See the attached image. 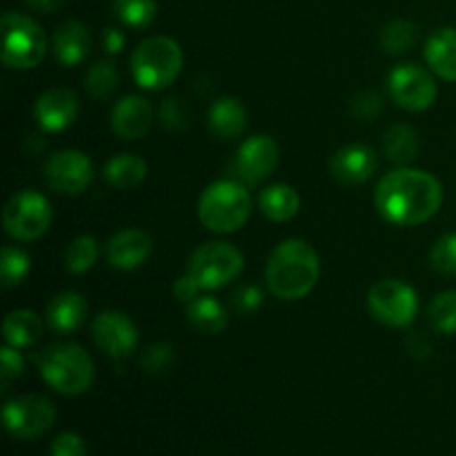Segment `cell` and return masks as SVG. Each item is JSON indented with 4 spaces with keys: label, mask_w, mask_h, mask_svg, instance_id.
Returning a JSON list of instances; mask_svg holds the SVG:
<instances>
[{
    "label": "cell",
    "mask_w": 456,
    "mask_h": 456,
    "mask_svg": "<svg viewBox=\"0 0 456 456\" xmlns=\"http://www.w3.org/2000/svg\"><path fill=\"white\" fill-rule=\"evenodd\" d=\"M321 261L316 249L301 239H288L272 249L265 265L270 292L281 301H298L316 288Z\"/></svg>",
    "instance_id": "7a4b0ae2"
},
{
    "label": "cell",
    "mask_w": 456,
    "mask_h": 456,
    "mask_svg": "<svg viewBox=\"0 0 456 456\" xmlns=\"http://www.w3.org/2000/svg\"><path fill=\"white\" fill-rule=\"evenodd\" d=\"M174 347L169 343H154L141 356V368L150 374H163L172 368Z\"/></svg>",
    "instance_id": "e575fe53"
},
{
    "label": "cell",
    "mask_w": 456,
    "mask_h": 456,
    "mask_svg": "<svg viewBox=\"0 0 456 456\" xmlns=\"http://www.w3.org/2000/svg\"><path fill=\"white\" fill-rule=\"evenodd\" d=\"M27 4L38 13H53L65 4V0H27Z\"/></svg>",
    "instance_id": "7bdbcfd3"
},
{
    "label": "cell",
    "mask_w": 456,
    "mask_h": 456,
    "mask_svg": "<svg viewBox=\"0 0 456 456\" xmlns=\"http://www.w3.org/2000/svg\"><path fill=\"white\" fill-rule=\"evenodd\" d=\"M7 430L16 439H36L43 436L56 421V410L52 401L40 395H22L7 401L3 410Z\"/></svg>",
    "instance_id": "30bf717a"
},
{
    "label": "cell",
    "mask_w": 456,
    "mask_h": 456,
    "mask_svg": "<svg viewBox=\"0 0 456 456\" xmlns=\"http://www.w3.org/2000/svg\"><path fill=\"white\" fill-rule=\"evenodd\" d=\"M390 96L401 110L426 111L436 101V83L428 69L414 62L395 67L387 76Z\"/></svg>",
    "instance_id": "8fae6325"
},
{
    "label": "cell",
    "mask_w": 456,
    "mask_h": 456,
    "mask_svg": "<svg viewBox=\"0 0 456 456\" xmlns=\"http://www.w3.org/2000/svg\"><path fill=\"white\" fill-rule=\"evenodd\" d=\"M370 314L387 328H408L419 310L417 292L399 279H383L368 292Z\"/></svg>",
    "instance_id": "9c48e42d"
},
{
    "label": "cell",
    "mask_w": 456,
    "mask_h": 456,
    "mask_svg": "<svg viewBox=\"0 0 456 456\" xmlns=\"http://www.w3.org/2000/svg\"><path fill=\"white\" fill-rule=\"evenodd\" d=\"M208 125L221 141H236L248 127V110L239 98H218L208 111Z\"/></svg>",
    "instance_id": "44dd1931"
},
{
    "label": "cell",
    "mask_w": 456,
    "mask_h": 456,
    "mask_svg": "<svg viewBox=\"0 0 456 456\" xmlns=\"http://www.w3.org/2000/svg\"><path fill=\"white\" fill-rule=\"evenodd\" d=\"M200 289H203V288H200V285H199V281H196L194 276H191L190 272H187L185 276H181V279L174 281L172 292H174V297L178 298V301L191 303V301H194V298H199Z\"/></svg>",
    "instance_id": "60d3db41"
},
{
    "label": "cell",
    "mask_w": 456,
    "mask_h": 456,
    "mask_svg": "<svg viewBox=\"0 0 456 456\" xmlns=\"http://www.w3.org/2000/svg\"><path fill=\"white\" fill-rule=\"evenodd\" d=\"M92 338L102 354L118 361L136 350L138 330L125 314L107 310L92 321Z\"/></svg>",
    "instance_id": "4fadbf2b"
},
{
    "label": "cell",
    "mask_w": 456,
    "mask_h": 456,
    "mask_svg": "<svg viewBox=\"0 0 456 456\" xmlns=\"http://www.w3.org/2000/svg\"><path fill=\"white\" fill-rule=\"evenodd\" d=\"M426 61L430 69L444 80L456 83V29L441 27L432 31L426 43Z\"/></svg>",
    "instance_id": "7402d4cb"
},
{
    "label": "cell",
    "mask_w": 456,
    "mask_h": 456,
    "mask_svg": "<svg viewBox=\"0 0 456 456\" xmlns=\"http://www.w3.org/2000/svg\"><path fill=\"white\" fill-rule=\"evenodd\" d=\"M154 120V110L142 96H125L111 110V129L123 141H138L145 136Z\"/></svg>",
    "instance_id": "ac0fdd59"
},
{
    "label": "cell",
    "mask_w": 456,
    "mask_h": 456,
    "mask_svg": "<svg viewBox=\"0 0 456 456\" xmlns=\"http://www.w3.org/2000/svg\"><path fill=\"white\" fill-rule=\"evenodd\" d=\"M243 254L230 243L214 240L205 243L191 254L190 258V274L199 281L203 289H221L236 281L243 272Z\"/></svg>",
    "instance_id": "52a82bcc"
},
{
    "label": "cell",
    "mask_w": 456,
    "mask_h": 456,
    "mask_svg": "<svg viewBox=\"0 0 456 456\" xmlns=\"http://www.w3.org/2000/svg\"><path fill=\"white\" fill-rule=\"evenodd\" d=\"M114 13L123 25L145 29L159 16L156 0H114Z\"/></svg>",
    "instance_id": "f546056e"
},
{
    "label": "cell",
    "mask_w": 456,
    "mask_h": 456,
    "mask_svg": "<svg viewBox=\"0 0 456 456\" xmlns=\"http://www.w3.org/2000/svg\"><path fill=\"white\" fill-rule=\"evenodd\" d=\"M87 448H85V441L80 439L76 432H62L53 439L52 444V456H85Z\"/></svg>",
    "instance_id": "f35d334b"
},
{
    "label": "cell",
    "mask_w": 456,
    "mask_h": 456,
    "mask_svg": "<svg viewBox=\"0 0 456 456\" xmlns=\"http://www.w3.org/2000/svg\"><path fill=\"white\" fill-rule=\"evenodd\" d=\"M31 261L20 248H13V245H7L3 248V254H0V285L4 289H12L16 285H20L25 281V276L29 274Z\"/></svg>",
    "instance_id": "4dcf8cb0"
},
{
    "label": "cell",
    "mask_w": 456,
    "mask_h": 456,
    "mask_svg": "<svg viewBox=\"0 0 456 456\" xmlns=\"http://www.w3.org/2000/svg\"><path fill=\"white\" fill-rule=\"evenodd\" d=\"M45 323L36 312L16 310L7 314L3 323V334L7 346L12 347H29L43 337Z\"/></svg>",
    "instance_id": "484cf974"
},
{
    "label": "cell",
    "mask_w": 456,
    "mask_h": 456,
    "mask_svg": "<svg viewBox=\"0 0 456 456\" xmlns=\"http://www.w3.org/2000/svg\"><path fill=\"white\" fill-rule=\"evenodd\" d=\"M85 89L94 101H107V98L114 96L116 89H118V71H116L114 62H94L85 76Z\"/></svg>",
    "instance_id": "f1b7e54d"
},
{
    "label": "cell",
    "mask_w": 456,
    "mask_h": 456,
    "mask_svg": "<svg viewBox=\"0 0 456 456\" xmlns=\"http://www.w3.org/2000/svg\"><path fill=\"white\" fill-rule=\"evenodd\" d=\"M123 47H125V34L118 29V27H107V29H102V49H105L110 56H116Z\"/></svg>",
    "instance_id": "b9f144b4"
},
{
    "label": "cell",
    "mask_w": 456,
    "mask_h": 456,
    "mask_svg": "<svg viewBox=\"0 0 456 456\" xmlns=\"http://www.w3.org/2000/svg\"><path fill=\"white\" fill-rule=\"evenodd\" d=\"M34 116L45 132H62L78 116V96L67 87H52L36 101Z\"/></svg>",
    "instance_id": "9a60e30c"
},
{
    "label": "cell",
    "mask_w": 456,
    "mask_h": 456,
    "mask_svg": "<svg viewBox=\"0 0 456 456\" xmlns=\"http://www.w3.org/2000/svg\"><path fill=\"white\" fill-rule=\"evenodd\" d=\"M444 203V187L432 174L399 167L386 174L374 191V205L387 223L414 227L430 221Z\"/></svg>",
    "instance_id": "6da1fadb"
},
{
    "label": "cell",
    "mask_w": 456,
    "mask_h": 456,
    "mask_svg": "<svg viewBox=\"0 0 456 456\" xmlns=\"http://www.w3.org/2000/svg\"><path fill=\"white\" fill-rule=\"evenodd\" d=\"M3 62L12 69H34L47 53V36L34 18L9 12L3 20Z\"/></svg>",
    "instance_id": "8992f818"
},
{
    "label": "cell",
    "mask_w": 456,
    "mask_h": 456,
    "mask_svg": "<svg viewBox=\"0 0 456 456\" xmlns=\"http://www.w3.org/2000/svg\"><path fill=\"white\" fill-rule=\"evenodd\" d=\"M430 263L441 274H456V232L436 240L430 252Z\"/></svg>",
    "instance_id": "836d02e7"
},
{
    "label": "cell",
    "mask_w": 456,
    "mask_h": 456,
    "mask_svg": "<svg viewBox=\"0 0 456 456\" xmlns=\"http://www.w3.org/2000/svg\"><path fill=\"white\" fill-rule=\"evenodd\" d=\"M87 301H85L83 294L78 292H61L49 301L47 305V325L58 334H71L78 332L80 328L87 321Z\"/></svg>",
    "instance_id": "d6986e66"
},
{
    "label": "cell",
    "mask_w": 456,
    "mask_h": 456,
    "mask_svg": "<svg viewBox=\"0 0 456 456\" xmlns=\"http://www.w3.org/2000/svg\"><path fill=\"white\" fill-rule=\"evenodd\" d=\"M428 316H430L432 328H435L439 334H448V337L456 334V292L454 289L436 294V297L432 298Z\"/></svg>",
    "instance_id": "d6a6232c"
},
{
    "label": "cell",
    "mask_w": 456,
    "mask_h": 456,
    "mask_svg": "<svg viewBox=\"0 0 456 456\" xmlns=\"http://www.w3.org/2000/svg\"><path fill=\"white\" fill-rule=\"evenodd\" d=\"M36 363L58 395H83L94 383V361L78 343H53L36 356Z\"/></svg>",
    "instance_id": "3957f363"
},
{
    "label": "cell",
    "mask_w": 456,
    "mask_h": 456,
    "mask_svg": "<svg viewBox=\"0 0 456 456\" xmlns=\"http://www.w3.org/2000/svg\"><path fill=\"white\" fill-rule=\"evenodd\" d=\"M350 111L354 118L365 120V123H368V120L377 118V116L383 111V98L374 92L356 94L350 102Z\"/></svg>",
    "instance_id": "d590c367"
},
{
    "label": "cell",
    "mask_w": 456,
    "mask_h": 456,
    "mask_svg": "<svg viewBox=\"0 0 456 456\" xmlns=\"http://www.w3.org/2000/svg\"><path fill=\"white\" fill-rule=\"evenodd\" d=\"M22 368H25V361H22L18 347L4 346L3 350H0V374H3L4 386H7L12 379L20 377Z\"/></svg>",
    "instance_id": "74e56055"
},
{
    "label": "cell",
    "mask_w": 456,
    "mask_h": 456,
    "mask_svg": "<svg viewBox=\"0 0 456 456\" xmlns=\"http://www.w3.org/2000/svg\"><path fill=\"white\" fill-rule=\"evenodd\" d=\"M52 205L43 194L22 190L9 199L3 212V225L16 240H36L52 225Z\"/></svg>",
    "instance_id": "ba28073f"
},
{
    "label": "cell",
    "mask_w": 456,
    "mask_h": 456,
    "mask_svg": "<svg viewBox=\"0 0 456 456\" xmlns=\"http://www.w3.org/2000/svg\"><path fill=\"white\" fill-rule=\"evenodd\" d=\"M419 38V27L410 20H396L387 22L381 29V49L387 56H401V53L410 52L417 45Z\"/></svg>",
    "instance_id": "83f0119b"
},
{
    "label": "cell",
    "mask_w": 456,
    "mask_h": 456,
    "mask_svg": "<svg viewBox=\"0 0 456 456\" xmlns=\"http://www.w3.org/2000/svg\"><path fill=\"white\" fill-rule=\"evenodd\" d=\"M232 303H234V307L240 314H252V312H256L258 305L263 303V294L261 289L254 288V285H240L234 292Z\"/></svg>",
    "instance_id": "ab89813d"
},
{
    "label": "cell",
    "mask_w": 456,
    "mask_h": 456,
    "mask_svg": "<svg viewBox=\"0 0 456 456\" xmlns=\"http://www.w3.org/2000/svg\"><path fill=\"white\" fill-rule=\"evenodd\" d=\"M105 181L116 190H134L147 176V163L136 154H118L102 167Z\"/></svg>",
    "instance_id": "d4e9b609"
},
{
    "label": "cell",
    "mask_w": 456,
    "mask_h": 456,
    "mask_svg": "<svg viewBox=\"0 0 456 456\" xmlns=\"http://www.w3.org/2000/svg\"><path fill=\"white\" fill-rule=\"evenodd\" d=\"M379 167L377 154L372 147L361 145H346L330 159V172L337 181L346 183V185H361V183L370 181Z\"/></svg>",
    "instance_id": "2e32d148"
},
{
    "label": "cell",
    "mask_w": 456,
    "mask_h": 456,
    "mask_svg": "<svg viewBox=\"0 0 456 456\" xmlns=\"http://www.w3.org/2000/svg\"><path fill=\"white\" fill-rule=\"evenodd\" d=\"M383 151L396 167H408L419 156V136L410 125L396 123L383 134Z\"/></svg>",
    "instance_id": "cb8c5ba5"
},
{
    "label": "cell",
    "mask_w": 456,
    "mask_h": 456,
    "mask_svg": "<svg viewBox=\"0 0 456 456\" xmlns=\"http://www.w3.org/2000/svg\"><path fill=\"white\" fill-rule=\"evenodd\" d=\"M183 69V52L176 40L167 36H151L142 40L132 53L134 80L142 89L159 92L169 87Z\"/></svg>",
    "instance_id": "5b68a950"
},
{
    "label": "cell",
    "mask_w": 456,
    "mask_h": 456,
    "mask_svg": "<svg viewBox=\"0 0 456 456\" xmlns=\"http://www.w3.org/2000/svg\"><path fill=\"white\" fill-rule=\"evenodd\" d=\"M98 261V243L94 236H78L69 243L65 252V267L71 274H85L92 270Z\"/></svg>",
    "instance_id": "1f68e13d"
},
{
    "label": "cell",
    "mask_w": 456,
    "mask_h": 456,
    "mask_svg": "<svg viewBox=\"0 0 456 456\" xmlns=\"http://www.w3.org/2000/svg\"><path fill=\"white\" fill-rule=\"evenodd\" d=\"M154 240L142 230H123L111 236L107 245V261L114 270L132 272L151 256Z\"/></svg>",
    "instance_id": "e0dca14e"
},
{
    "label": "cell",
    "mask_w": 456,
    "mask_h": 456,
    "mask_svg": "<svg viewBox=\"0 0 456 456\" xmlns=\"http://www.w3.org/2000/svg\"><path fill=\"white\" fill-rule=\"evenodd\" d=\"M160 120L169 129H187V125H190V110H187L185 101H181V98H167L160 105Z\"/></svg>",
    "instance_id": "8d00e7d4"
},
{
    "label": "cell",
    "mask_w": 456,
    "mask_h": 456,
    "mask_svg": "<svg viewBox=\"0 0 456 456\" xmlns=\"http://www.w3.org/2000/svg\"><path fill=\"white\" fill-rule=\"evenodd\" d=\"M92 49L89 29L78 20H67L53 31V53L56 61L65 67H76L85 62Z\"/></svg>",
    "instance_id": "ffe728a7"
},
{
    "label": "cell",
    "mask_w": 456,
    "mask_h": 456,
    "mask_svg": "<svg viewBox=\"0 0 456 456\" xmlns=\"http://www.w3.org/2000/svg\"><path fill=\"white\" fill-rule=\"evenodd\" d=\"M45 183L58 194L78 196L92 185V160L78 150H62L49 156L43 167Z\"/></svg>",
    "instance_id": "7c38bea8"
},
{
    "label": "cell",
    "mask_w": 456,
    "mask_h": 456,
    "mask_svg": "<svg viewBox=\"0 0 456 456\" xmlns=\"http://www.w3.org/2000/svg\"><path fill=\"white\" fill-rule=\"evenodd\" d=\"M252 199L240 181H216L199 199V218L208 230L232 234L248 223Z\"/></svg>",
    "instance_id": "277c9868"
},
{
    "label": "cell",
    "mask_w": 456,
    "mask_h": 456,
    "mask_svg": "<svg viewBox=\"0 0 456 456\" xmlns=\"http://www.w3.org/2000/svg\"><path fill=\"white\" fill-rule=\"evenodd\" d=\"M258 205H261V212L265 218L274 223H288L301 209V196L292 185L279 183V185H270L261 191Z\"/></svg>",
    "instance_id": "603a6c76"
},
{
    "label": "cell",
    "mask_w": 456,
    "mask_h": 456,
    "mask_svg": "<svg viewBox=\"0 0 456 456\" xmlns=\"http://www.w3.org/2000/svg\"><path fill=\"white\" fill-rule=\"evenodd\" d=\"M187 321L203 334H221L230 323L227 310L212 297H199L187 303Z\"/></svg>",
    "instance_id": "4316f807"
},
{
    "label": "cell",
    "mask_w": 456,
    "mask_h": 456,
    "mask_svg": "<svg viewBox=\"0 0 456 456\" xmlns=\"http://www.w3.org/2000/svg\"><path fill=\"white\" fill-rule=\"evenodd\" d=\"M276 165H279V145L274 142V138L256 134L239 147L234 160L236 181H240L243 185H258L267 176H272Z\"/></svg>",
    "instance_id": "5bb4252c"
}]
</instances>
